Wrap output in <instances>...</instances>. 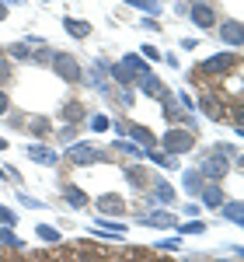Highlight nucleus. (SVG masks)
<instances>
[{"label":"nucleus","mask_w":244,"mask_h":262,"mask_svg":"<svg viewBox=\"0 0 244 262\" xmlns=\"http://www.w3.org/2000/svg\"><path fill=\"white\" fill-rule=\"evenodd\" d=\"M199 213H203V206H199L196 200H188V203H185V217H188V221H196Z\"/></svg>","instance_id":"79ce46f5"},{"label":"nucleus","mask_w":244,"mask_h":262,"mask_svg":"<svg viewBox=\"0 0 244 262\" xmlns=\"http://www.w3.org/2000/svg\"><path fill=\"white\" fill-rule=\"evenodd\" d=\"M147 161H154L157 168H164V171L178 168V158H175V154H164V150H157V147H150V150H147Z\"/></svg>","instance_id":"a878e982"},{"label":"nucleus","mask_w":244,"mask_h":262,"mask_svg":"<svg viewBox=\"0 0 244 262\" xmlns=\"http://www.w3.org/2000/svg\"><path fill=\"white\" fill-rule=\"evenodd\" d=\"M216 262H241V259H216Z\"/></svg>","instance_id":"3c124183"},{"label":"nucleus","mask_w":244,"mask_h":262,"mask_svg":"<svg viewBox=\"0 0 244 262\" xmlns=\"http://www.w3.org/2000/svg\"><path fill=\"white\" fill-rule=\"evenodd\" d=\"M140 28H147V32H164V25L157 18H150V14H147V18L140 21Z\"/></svg>","instance_id":"a19ab883"},{"label":"nucleus","mask_w":244,"mask_h":262,"mask_svg":"<svg viewBox=\"0 0 244 262\" xmlns=\"http://www.w3.org/2000/svg\"><path fill=\"white\" fill-rule=\"evenodd\" d=\"M188 21H192L196 28H203V32H213L216 21H220V14H216L213 4H192V7H188Z\"/></svg>","instance_id":"1a4fd4ad"},{"label":"nucleus","mask_w":244,"mask_h":262,"mask_svg":"<svg viewBox=\"0 0 244 262\" xmlns=\"http://www.w3.org/2000/svg\"><path fill=\"white\" fill-rule=\"evenodd\" d=\"M25 158L42 164V168H56V164L63 161L60 150H53V147H45V143H28V147H25Z\"/></svg>","instance_id":"9d476101"},{"label":"nucleus","mask_w":244,"mask_h":262,"mask_svg":"<svg viewBox=\"0 0 244 262\" xmlns=\"http://www.w3.org/2000/svg\"><path fill=\"white\" fill-rule=\"evenodd\" d=\"M0 4H4V7H14V4H21V0H0Z\"/></svg>","instance_id":"de8ad7c7"},{"label":"nucleus","mask_w":244,"mask_h":262,"mask_svg":"<svg viewBox=\"0 0 244 262\" xmlns=\"http://www.w3.org/2000/svg\"><path fill=\"white\" fill-rule=\"evenodd\" d=\"M140 56L147 63H157V60H161V49H157V46H150V42H143V46H140Z\"/></svg>","instance_id":"e433bc0d"},{"label":"nucleus","mask_w":244,"mask_h":262,"mask_svg":"<svg viewBox=\"0 0 244 262\" xmlns=\"http://www.w3.org/2000/svg\"><path fill=\"white\" fill-rule=\"evenodd\" d=\"M63 200L70 203V206H74V210H84V206H91V196H87V192H84L81 185H70V182H66V185H63Z\"/></svg>","instance_id":"412c9836"},{"label":"nucleus","mask_w":244,"mask_h":262,"mask_svg":"<svg viewBox=\"0 0 244 262\" xmlns=\"http://www.w3.org/2000/svg\"><path fill=\"white\" fill-rule=\"evenodd\" d=\"M108 98L115 101L119 108H133L136 105V95H133V88H112V95Z\"/></svg>","instance_id":"cd10ccee"},{"label":"nucleus","mask_w":244,"mask_h":262,"mask_svg":"<svg viewBox=\"0 0 244 262\" xmlns=\"http://www.w3.org/2000/svg\"><path fill=\"white\" fill-rule=\"evenodd\" d=\"M45 4H49V0H45Z\"/></svg>","instance_id":"5fc2aeb1"},{"label":"nucleus","mask_w":244,"mask_h":262,"mask_svg":"<svg viewBox=\"0 0 244 262\" xmlns=\"http://www.w3.org/2000/svg\"><path fill=\"white\" fill-rule=\"evenodd\" d=\"M224 200H227V192L220 189V182H206L203 192H199V206H203V210H220Z\"/></svg>","instance_id":"ddd939ff"},{"label":"nucleus","mask_w":244,"mask_h":262,"mask_svg":"<svg viewBox=\"0 0 244 262\" xmlns=\"http://www.w3.org/2000/svg\"><path fill=\"white\" fill-rule=\"evenodd\" d=\"M63 32H66L70 39H87V35H91V25H87L84 18H74V14H66V18H63Z\"/></svg>","instance_id":"6ab92c4d"},{"label":"nucleus","mask_w":244,"mask_h":262,"mask_svg":"<svg viewBox=\"0 0 244 262\" xmlns=\"http://www.w3.org/2000/svg\"><path fill=\"white\" fill-rule=\"evenodd\" d=\"M11 112V98H7V91L0 88V116H7Z\"/></svg>","instance_id":"37998d69"},{"label":"nucleus","mask_w":244,"mask_h":262,"mask_svg":"<svg viewBox=\"0 0 244 262\" xmlns=\"http://www.w3.org/2000/svg\"><path fill=\"white\" fill-rule=\"evenodd\" d=\"M164 88H167V84H164V77H157L154 70H150V74H143V77H136V91H140V95H147V98H161Z\"/></svg>","instance_id":"2eb2a0df"},{"label":"nucleus","mask_w":244,"mask_h":262,"mask_svg":"<svg viewBox=\"0 0 244 262\" xmlns=\"http://www.w3.org/2000/svg\"><path fill=\"white\" fill-rule=\"evenodd\" d=\"M94 234H108V238L122 242V238H126V224H115V221H108V217H98V221H94Z\"/></svg>","instance_id":"4be33fe9"},{"label":"nucleus","mask_w":244,"mask_h":262,"mask_svg":"<svg viewBox=\"0 0 244 262\" xmlns=\"http://www.w3.org/2000/svg\"><path fill=\"white\" fill-rule=\"evenodd\" d=\"M161 262H171V259H161Z\"/></svg>","instance_id":"864d4df0"},{"label":"nucleus","mask_w":244,"mask_h":262,"mask_svg":"<svg viewBox=\"0 0 244 262\" xmlns=\"http://www.w3.org/2000/svg\"><path fill=\"white\" fill-rule=\"evenodd\" d=\"M112 150H119V154H129V158H136V161H147V150H143L140 143L126 140V137H119V140L112 143Z\"/></svg>","instance_id":"393cba45"},{"label":"nucleus","mask_w":244,"mask_h":262,"mask_svg":"<svg viewBox=\"0 0 244 262\" xmlns=\"http://www.w3.org/2000/svg\"><path fill=\"white\" fill-rule=\"evenodd\" d=\"M164 154H175V158H182L188 154L196 143H199V133H192V129H185V126H167L164 129V137H157Z\"/></svg>","instance_id":"7ed1b4c3"},{"label":"nucleus","mask_w":244,"mask_h":262,"mask_svg":"<svg viewBox=\"0 0 244 262\" xmlns=\"http://www.w3.org/2000/svg\"><path fill=\"white\" fill-rule=\"evenodd\" d=\"M150 196H154V203L157 206H175V200H178V192H175V185L167 179H150Z\"/></svg>","instance_id":"9b49d317"},{"label":"nucleus","mask_w":244,"mask_h":262,"mask_svg":"<svg viewBox=\"0 0 244 262\" xmlns=\"http://www.w3.org/2000/svg\"><path fill=\"white\" fill-rule=\"evenodd\" d=\"M213 32H216V39L224 42L227 49H234V53H237V49H241L244 46V25L237 18H227V21H216V28H213Z\"/></svg>","instance_id":"423d86ee"},{"label":"nucleus","mask_w":244,"mask_h":262,"mask_svg":"<svg viewBox=\"0 0 244 262\" xmlns=\"http://www.w3.org/2000/svg\"><path fill=\"white\" fill-rule=\"evenodd\" d=\"M77 133H81V126H74V122H63L60 129H56V140L63 147H70V143H77Z\"/></svg>","instance_id":"c756f323"},{"label":"nucleus","mask_w":244,"mask_h":262,"mask_svg":"<svg viewBox=\"0 0 244 262\" xmlns=\"http://www.w3.org/2000/svg\"><path fill=\"white\" fill-rule=\"evenodd\" d=\"M108 126H112V119H108V116H91V129H94V133H105Z\"/></svg>","instance_id":"58836bf2"},{"label":"nucleus","mask_w":244,"mask_h":262,"mask_svg":"<svg viewBox=\"0 0 244 262\" xmlns=\"http://www.w3.org/2000/svg\"><path fill=\"white\" fill-rule=\"evenodd\" d=\"M178 231H182V234H203V231H206V224L199 221V217H196V221H185V224H178Z\"/></svg>","instance_id":"c9c22d12"},{"label":"nucleus","mask_w":244,"mask_h":262,"mask_svg":"<svg viewBox=\"0 0 244 262\" xmlns=\"http://www.w3.org/2000/svg\"><path fill=\"white\" fill-rule=\"evenodd\" d=\"M0 227H18V213L4 203H0Z\"/></svg>","instance_id":"72a5a7b5"},{"label":"nucleus","mask_w":244,"mask_h":262,"mask_svg":"<svg viewBox=\"0 0 244 262\" xmlns=\"http://www.w3.org/2000/svg\"><path fill=\"white\" fill-rule=\"evenodd\" d=\"M157 248H161V252H178V248H182V238H178V234L161 238V242H157Z\"/></svg>","instance_id":"4c0bfd02"},{"label":"nucleus","mask_w":244,"mask_h":262,"mask_svg":"<svg viewBox=\"0 0 244 262\" xmlns=\"http://www.w3.org/2000/svg\"><path fill=\"white\" fill-rule=\"evenodd\" d=\"M0 179H7V171H4V168H0Z\"/></svg>","instance_id":"603ef678"},{"label":"nucleus","mask_w":244,"mask_h":262,"mask_svg":"<svg viewBox=\"0 0 244 262\" xmlns=\"http://www.w3.org/2000/svg\"><path fill=\"white\" fill-rule=\"evenodd\" d=\"M237 63H241V56H237L234 49L213 53V56H206V60L196 67V77H203V81H224L227 74H234V70H237Z\"/></svg>","instance_id":"f257e3e1"},{"label":"nucleus","mask_w":244,"mask_h":262,"mask_svg":"<svg viewBox=\"0 0 244 262\" xmlns=\"http://www.w3.org/2000/svg\"><path fill=\"white\" fill-rule=\"evenodd\" d=\"M175 14H185V18H188V4H185V0H178V4H175Z\"/></svg>","instance_id":"a18cd8bd"},{"label":"nucleus","mask_w":244,"mask_h":262,"mask_svg":"<svg viewBox=\"0 0 244 262\" xmlns=\"http://www.w3.org/2000/svg\"><path fill=\"white\" fill-rule=\"evenodd\" d=\"M196 171L203 175V182H220V185H224L227 171H230V158H227V154H220L216 147H209L203 158H199Z\"/></svg>","instance_id":"39448f33"},{"label":"nucleus","mask_w":244,"mask_h":262,"mask_svg":"<svg viewBox=\"0 0 244 262\" xmlns=\"http://www.w3.org/2000/svg\"><path fill=\"white\" fill-rule=\"evenodd\" d=\"M220 213H224V217L234 224V227H241V224H244V203H241V200H224Z\"/></svg>","instance_id":"b1692460"},{"label":"nucleus","mask_w":244,"mask_h":262,"mask_svg":"<svg viewBox=\"0 0 244 262\" xmlns=\"http://www.w3.org/2000/svg\"><path fill=\"white\" fill-rule=\"evenodd\" d=\"M7 11H11V7H4V4H0V21H7Z\"/></svg>","instance_id":"49530a36"},{"label":"nucleus","mask_w":244,"mask_h":262,"mask_svg":"<svg viewBox=\"0 0 244 262\" xmlns=\"http://www.w3.org/2000/svg\"><path fill=\"white\" fill-rule=\"evenodd\" d=\"M203 185H206V182H203V175H199L196 168H185V171H182V189L188 192V196H192V200H199Z\"/></svg>","instance_id":"aec40b11"},{"label":"nucleus","mask_w":244,"mask_h":262,"mask_svg":"<svg viewBox=\"0 0 244 262\" xmlns=\"http://www.w3.org/2000/svg\"><path fill=\"white\" fill-rule=\"evenodd\" d=\"M126 182H129V185H150V175L143 171L140 164H129V168H126Z\"/></svg>","instance_id":"7c9ffc66"},{"label":"nucleus","mask_w":244,"mask_h":262,"mask_svg":"<svg viewBox=\"0 0 244 262\" xmlns=\"http://www.w3.org/2000/svg\"><path fill=\"white\" fill-rule=\"evenodd\" d=\"M60 119H63V122H74V126H81V122L87 119V108H84L77 98H66V101H63V108H60Z\"/></svg>","instance_id":"dca6fc26"},{"label":"nucleus","mask_w":244,"mask_h":262,"mask_svg":"<svg viewBox=\"0 0 244 262\" xmlns=\"http://www.w3.org/2000/svg\"><path fill=\"white\" fill-rule=\"evenodd\" d=\"M0 245H11V248H25L18 234H14V227H0Z\"/></svg>","instance_id":"473e14b6"},{"label":"nucleus","mask_w":244,"mask_h":262,"mask_svg":"<svg viewBox=\"0 0 244 262\" xmlns=\"http://www.w3.org/2000/svg\"><path fill=\"white\" fill-rule=\"evenodd\" d=\"M185 4H188V7H192V4H209V0H185Z\"/></svg>","instance_id":"09e8293b"},{"label":"nucleus","mask_w":244,"mask_h":262,"mask_svg":"<svg viewBox=\"0 0 244 262\" xmlns=\"http://www.w3.org/2000/svg\"><path fill=\"white\" fill-rule=\"evenodd\" d=\"M0 150H7V140H4V137H0Z\"/></svg>","instance_id":"8fccbe9b"},{"label":"nucleus","mask_w":244,"mask_h":262,"mask_svg":"<svg viewBox=\"0 0 244 262\" xmlns=\"http://www.w3.org/2000/svg\"><path fill=\"white\" fill-rule=\"evenodd\" d=\"M105 74L115 81V88H133V84H136V77L129 74V67H126L122 60L119 63H108V67H105Z\"/></svg>","instance_id":"f3484780"},{"label":"nucleus","mask_w":244,"mask_h":262,"mask_svg":"<svg viewBox=\"0 0 244 262\" xmlns=\"http://www.w3.org/2000/svg\"><path fill=\"white\" fill-rule=\"evenodd\" d=\"M122 63L129 67V74H133V77H143V74H150V63L143 60L140 53H126V56H122Z\"/></svg>","instance_id":"bb28decb"},{"label":"nucleus","mask_w":244,"mask_h":262,"mask_svg":"<svg viewBox=\"0 0 244 262\" xmlns=\"http://www.w3.org/2000/svg\"><path fill=\"white\" fill-rule=\"evenodd\" d=\"M94 206H98V213H102V217H126V200H122V196H115V192L98 196V200H94Z\"/></svg>","instance_id":"f8f14e48"},{"label":"nucleus","mask_w":244,"mask_h":262,"mask_svg":"<svg viewBox=\"0 0 244 262\" xmlns=\"http://www.w3.org/2000/svg\"><path fill=\"white\" fill-rule=\"evenodd\" d=\"M35 238H39V242H45V245H60L63 242V234L53 227V224H39V227H35Z\"/></svg>","instance_id":"c85d7f7f"},{"label":"nucleus","mask_w":244,"mask_h":262,"mask_svg":"<svg viewBox=\"0 0 244 262\" xmlns=\"http://www.w3.org/2000/svg\"><path fill=\"white\" fill-rule=\"evenodd\" d=\"M49 67H53V74L60 77V81H66V84H84V70L81 67V60L74 56V53H49Z\"/></svg>","instance_id":"20e7f679"},{"label":"nucleus","mask_w":244,"mask_h":262,"mask_svg":"<svg viewBox=\"0 0 244 262\" xmlns=\"http://www.w3.org/2000/svg\"><path fill=\"white\" fill-rule=\"evenodd\" d=\"M7 60H18V63H35V49H28V42H11L7 46Z\"/></svg>","instance_id":"5701e85b"},{"label":"nucleus","mask_w":244,"mask_h":262,"mask_svg":"<svg viewBox=\"0 0 244 262\" xmlns=\"http://www.w3.org/2000/svg\"><path fill=\"white\" fill-rule=\"evenodd\" d=\"M126 140L140 143L143 150H150V147H157V133H150L147 126H136V122H126V133H122Z\"/></svg>","instance_id":"4468645a"},{"label":"nucleus","mask_w":244,"mask_h":262,"mask_svg":"<svg viewBox=\"0 0 244 262\" xmlns=\"http://www.w3.org/2000/svg\"><path fill=\"white\" fill-rule=\"evenodd\" d=\"M129 7H136V11H143V14H150V18H157L161 14V4L157 0H126Z\"/></svg>","instance_id":"2f4dec72"},{"label":"nucleus","mask_w":244,"mask_h":262,"mask_svg":"<svg viewBox=\"0 0 244 262\" xmlns=\"http://www.w3.org/2000/svg\"><path fill=\"white\" fill-rule=\"evenodd\" d=\"M196 108L203 112L206 119H213V122H224L227 116H230V108H227V101L220 98V95H213V91H206L203 98L196 101Z\"/></svg>","instance_id":"0eeeda50"},{"label":"nucleus","mask_w":244,"mask_h":262,"mask_svg":"<svg viewBox=\"0 0 244 262\" xmlns=\"http://www.w3.org/2000/svg\"><path fill=\"white\" fill-rule=\"evenodd\" d=\"M11 81V60H7V53H0V84Z\"/></svg>","instance_id":"ea45409f"},{"label":"nucleus","mask_w":244,"mask_h":262,"mask_svg":"<svg viewBox=\"0 0 244 262\" xmlns=\"http://www.w3.org/2000/svg\"><path fill=\"white\" fill-rule=\"evenodd\" d=\"M178 46H182V49H188V53H192V49H199V39H182V42H178Z\"/></svg>","instance_id":"c03bdc74"},{"label":"nucleus","mask_w":244,"mask_h":262,"mask_svg":"<svg viewBox=\"0 0 244 262\" xmlns=\"http://www.w3.org/2000/svg\"><path fill=\"white\" fill-rule=\"evenodd\" d=\"M60 158H66L74 168H87V164L112 161V150H105V147H98V143L81 140V143H70V147H66V154H60Z\"/></svg>","instance_id":"f03ea898"},{"label":"nucleus","mask_w":244,"mask_h":262,"mask_svg":"<svg viewBox=\"0 0 244 262\" xmlns=\"http://www.w3.org/2000/svg\"><path fill=\"white\" fill-rule=\"evenodd\" d=\"M18 203L25 206V210H42V206H45L42 200H35V196H28L25 189H18Z\"/></svg>","instance_id":"f704fd0d"},{"label":"nucleus","mask_w":244,"mask_h":262,"mask_svg":"<svg viewBox=\"0 0 244 262\" xmlns=\"http://www.w3.org/2000/svg\"><path fill=\"white\" fill-rule=\"evenodd\" d=\"M25 126H28V133H32L39 143L53 137V122L45 119V116H28V119H25Z\"/></svg>","instance_id":"a211bd4d"},{"label":"nucleus","mask_w":244,"mask_h":262,"mask_svg":"<svg viewBox=\"0 0 244 262\" xmlns=\"http://www.w3.org/2000/svg\"><path fill=\"white\" fill-rule=\"evenodd\" d=\"M136 224L143 227H154V231H171V227H178V217L167 210V206H157V210H150V213H140Z\"/></svg>","instance_id":"6e6552de"}]
</instances>
